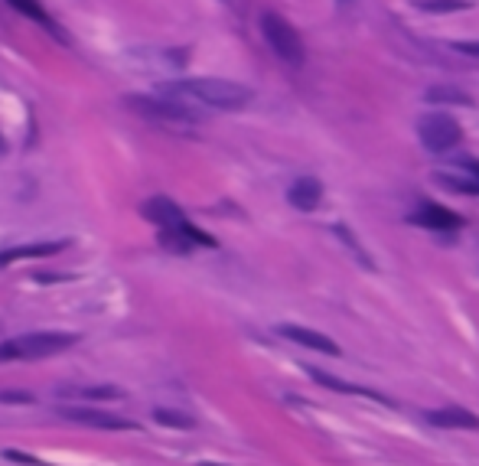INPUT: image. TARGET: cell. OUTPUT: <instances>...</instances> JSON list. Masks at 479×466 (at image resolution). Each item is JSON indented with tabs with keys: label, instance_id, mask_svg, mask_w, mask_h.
<instances>
[{
	"label": "cell",
	"instance_id": "cell-6",
	"mask_svg": "<svg viewBox=\"0 0 479 466\" xmlns=\"http://www.w3.org/2000/svg\"><path fill=\"white\" fill-rule=\"evenodd\" d=\"M65 421H75V424H85V427H98V430H137L134 421L118 414H105V411H92V407H62L59 411Z\"/></svg>",
	"mask_w": 479,
	"mask_h": 466
},
{
	"label": "cell",
	"instance_id": "cell-2",
	"mask_svg": "<svg viewBox=\"0 0 479 466\" xmlns=\"http://www.w3.org/2000/svg\"><path fill=\"white\" fill-rule=\"evenodd\" d=\"M78 336L72 332H30V336H17L0 343V362H20V359H46L56 352H65L75 346Z\"/></svg>",
	"mask_w": 479,
	"mask_h": 466
},
{
	"label": "cell",
	"instance_id": "cell-4",
	"mask_svg": "<svg viewBox=\"0 0 479 466\" xmlns=\"http://www.w3.org/2000/svg\"><path fill=\"white\" fill-rule=\"evenodd\" d=\"M127 105L140 114H147L150 121L160 124H173V127H189V124H199L202 114H199L193 105H186L180 98H167V95H157V98H144V95H134L127 98Z\"/></svg>",
	"mask_w": 479,
	"mask_h": 466
},
{
	"label": "cell",
	"instance_id": "cell-14",
	"mask_svg": "<svg viewBox=\"0 0 479 466\" xmlns=\"http://www.w3.org/2000/svg\"><path fill=\"white\" fill-rule=\"evenodd\" d=\"M310 375H313V381H319L323 388H332V392H339V394H365V398H375V401H381V405H392L385 394L369 392V388H356V385L336 379V375H326V372H319V368H310Z\"/></svg>",
	"mask_w": 479,
	"mask_h": 466
},
{
	"label": "cell",
	"instance_id": "cell-19",
	"mask_svg": "<svg viewBox=\"0 0 479 466\" xmlns=\"http://www.w3.org/2000/svg\"><path fill=\"white\" fill-rule=\"evenodd\" d=\"M336 235H339V238H343L345 245H349V248H352V251H356V255H359V261H362V268H372V258H369V255H365V251H362V245H359L356 238H352V232H349L345 225H336Z\"/></svg>",
	"mask_w": 479,
	"mask_h": 466
},
{
	"label": "cell",
	"instance_id": "cell-11",
	"mask_svg": "<svg viewBox=\"0 0 479 466\" xmlns=\"http://www.w3.org/2000/svg\"><path fill=\"white\" fill-rule=\"evenodd\" d=\"M62 248H65V242H36V245L7 248V251H0V268L13 264V261H23V258H50V255H59Z\"/></svg>",
	"mask_w": 479,
	"mask_h": 466
},
{
	"label": "cell",
	"instance_id": "cell-5",
	"mask_svg": "<svg viewBox=\"0 0 479 466\" xmlns=\"http://www.w3.org/2000/svg\"><path fill=\"white\" fill-rule=\"evenodd\" d=\"M418 134H421V144L430 150V153H450V150L463 140V131L460 124L443 114V111H430L418 121Z\"/></svg>",
	"mask_w": 479,
	"mask_h": 466
},
{
	"label": "cell",
	"instance_id": "cell-9",
	"mask_svg": "<svg viewBox=\"0 0 479 466\" xmlns=\"http://www.w3.org/2000/svg\"><path fill=\"white\" fill-rule=\"evenodd\" d=\"M319 196H323V186H319V180H313V176H300V180H294L290 189H287V202L294 209H300V212H313V209L319 206Z\"/></svg>",
	"mask_w": 479,
	"mask_h": 466
},
{
	"label": "cell",
	"instance_id": "cell-10",
	"mask_svg": "<svg viewBox=\"0 0 479 466\" xmlns=\"http://www.w3.org/2000/svg\"><path fill=\"white\" fill-rule=\"evenodd\" d=\"M147 219H153L163 229V232H173L176 225H183L186 215H183V209L176 206V202H170V199H150L147 202Z\"/></svg>",
	"mask_w": 479,
	"mask_h": 466
},
{
	"label": "cell",
	"instance_id": "cell-18",
	"mask_svg": "<svg viewBox=\"0 0 479 466\" xmlns=\"http://www.w3.org/2000/svg\"><path fill=\"white\" fill-rule=\"evenodd\" d=\"M153 417H157V424H167V427H193V417L186 414H176V411H167V407H157L153 411Z\"/></svg>",
	"mask_w": 479,
	"mask_h": 466
},
{
	"label": "cell",
	"instance_id": "cell-3",
	"mask_svg": "<svg viewBox=\"0 0 479 466\" xmlns=\"http://www.w3.org/2000/svg\"><path fill=\"white\" fill-rule=\"evenodd\" d=\"M261 33H264V39H268V46L274 50L277 59H284L287 65H304V59H307L304 43H300L297 30L284 20L281 13H274V10L261 13Z\"/></svg>",
	"mask_w": 479,
	"mask_h": 466
},
{
	"label": "cell",
	"instance_id": "cell-13",
	"mask_svg": "<svg viewBox=\"0 0 479 466\" xmlns=\"http://www.w3.org/2000/svg\"><path fill=\"white\" fill-rule=\"evenodd\" d=\"M7 3H10V7H13V10H17V13H23V17H30L33 23H39V26H43V30H46V33H50V36H56V39H62V43H65V33H62V30H59V23L52 20L50 13H46V10H43V7H39V0H7Z\"/></svg>",
	"mask_w": 479,
	"mask_h": 466
},
{
	"label": "cell",
	"instance_id": "cell-15",
	"mask_svg": "<svg viewBox=\"0 0 479 466\" xmlns=\"http://www.w3.org/2000/svg\"><path fill=\"white\" fill-rule=\"evenodd\" d=\"M427 101L430 105H473L467 92H460V88H450V85H434L427 88Z\"/></svg>",
	"mask_w": 479,
	"mask_h": 466
},
{
	"label": "cell",
	"instance_id": "cell-21",
	"mask_svg": "<svg viewBox=\"0 0 479 466\" xmlns=\"http://www.w3.org/2000/svg\"><path fill=\"white\" fill-rule=\"evenodd\" d=\"M456 52H463V56H473V59H479V43H454Z\"/></svg>",
	"mask_w": 479,
	"mask_h": 466
},
{
	"label": "cell",
	"instance_id": "cell-8",
	"mask_svg": "<svg viewBox=\"0 0 479 466\" xmlns=\"http://www.w3.org/2000/svg\"><path fill=\"white\" fill-rule=\"evenodd\" d=\"M284 339H290L297 346H307V349H317V352H326V356H339V346L332 343L330 336H323L317 330H307V326H294V323H284L277 330Z\"/></svg>",
	"mask_w": 479,
	"mask_h": 466
},
{
	"label": "cell",
	"instance_id": "cell-7",
	"mask_svg": "<svg viewBox=\"0 0 479 466\" xmlns=\"http://www.w3.org/2000/svg\"><path fill=\"white\" fill-rule=\"evenodd\" d=\"M411 222H414V225H424V229H434V232H454V229L463 225V219L456 215L454 209L437 206V202H424V206L411 215Z\"/></svg>",
	"mask_w": 479,
	"mask_h": 466
},
{
	"label": "cell",
	"instance_id": "cell-20",
	"mask_svg": "<svg viewBox=\"0 0 479 466\" xmlns=\"http://www.w3.org/2000/svg\"><path fill=\"white\" fill-rule=\"evenodd\" d=\"M0 401H23V405H33V394H20V392H0Z\"/></svg>",
	"mask_w": 479,
	"mask_h": 466
},
{
	"label": "cell",
	"instance_id": "cell-22",
	"mask_svg": "<svg viewBox=\"0 0 479 466\" xmlns=\"http://www.w3.org/2000/svg\"><path fill=\"white\" fill-rule=\"evenodd\" d=\"M343 3H352V0H343Z\"/></svg>",
	"mask_w": 479,
	"mask_h": 466
},
{
	"label": "cell",
	"instance_id": "cell-16",
	"mask_svg": "<svg viewBox=\"0 0 479 466\" xmlns=\"http://www.w3.org/2000/svg\"><path fill=\"white\" fill-rule=\"evenodd\" d=\"M62 398H92V401H118V388H78V392H59Z\"/></svg>",
	"mask_w": 479,
	"mask_h": 466
},
{
	"label": "cell",
	"instance_id": "cell-1",
	"mask_svg": "<svg viewBox=\"0 0 479 466\" xmlns=\"http://www.w3.org/2000/svg\"><path fill=\"white\" fill-rule=\"evenodd\" d=\"M160 95L180 101H196V105H206V108L215 111H238L251 101V88L228 82V78H183V82L163 85Z\"/></svg>",
	"mask_w": 479,
	"mask_h": 466
},
{
	"label": "cell",
	"instance_id": "cell-12",
	"mask_svg": "<svg viewBox=\"0 0 479 466\" xmlns=\"http://www.w3.org/2000/svg\"><path fill=\"white\" fill-rule=\"evenodd\" d=\"M427 424L434 427H467V430H479V417L467 407H443V411H430Z\"/></svg>",
	"mask_w": 479,
	"mask_h": 466
},
{
	"label": "cell",
	"instance_id": "cell-17",
	"mask_svg": "<svg viewBox=\"0 0 479 466\" xmlns=\"http://www.w3.org/2000/svg\"><path fill=\"white\" fill-rule=\"evenodd\" d=\"M421 10L427 13H454V10H467V0H418Z\"/></svg>",
	"mask_w": 479,
	"mask_h": 466
}]
</instances>
